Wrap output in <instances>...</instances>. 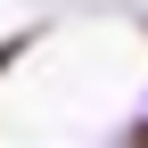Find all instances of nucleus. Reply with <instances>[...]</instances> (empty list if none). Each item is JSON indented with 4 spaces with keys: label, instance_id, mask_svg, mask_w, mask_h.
I'll return each instance as SVG.
<instances>
[{
    "label": "nucleus",
    "instance_id": "nucleus-1",
    "mask_svg": "<svg viewBox=\"0 0 148 148\" xmlns=\"http://www.w3.org/2000/svg\"><path fill=\"white\" fill-rule=\"evenodd\" d=\"M123 148H148V115H132V123H123Z\"/></svg>",
    "mask_w": 148,
    "mask_h": 148
}]
</instances>
